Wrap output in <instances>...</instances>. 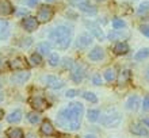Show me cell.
Masks as SVG:
<instances>
[{
  "label": "cell",
  "mask_w": 149,
  "mask_h": 138,
  "mask_svg": "<svg viewBox=\"0 0 149 138\" xmlns=\"http://www.w3.org/2000/svg\"><path fill=\"white\" fill-rule=\"evenodd\" d=\"M83 114H84V107L81 103H71L57 114V123L58 126L67 130L76 131L80 129Z\"/></svg>",
  "instance_id": "obj_1"
},
{
  "label": "cell",
  "mask_w": 149,
  "mask_h": 138,
  "mask_svg": "<svg viewBox=\"0 0 149 138\" xmlns=\"http://www.w3.org/2000/svg\"><path fill=\"white\" fill-rule=\"evenodd\" d=\"M49 41L56 49L65 50L71 46L72 42V28L68 26H57L49 33Z\"/></svg>",
  "instance_id": "obj_2"
},
{
  "label": "cell",
  "mask_w": 149,
  "mask_h": 138,
  "mask_svg": "<svg viewBox=\"0 0 149 138\" xmlns=\"http://www.w3.org/2000/svg\"><path fill=\"white\" fill-rule=\"evenodd\" d=\"M121 121H122V117L121 114L118 112L117 110H109L106 114L102 117L100 122L104 127H109V129H115L121 125Z\"/></svg>",
  "instance_id": "obj_3"
},
{
  "label": "cell",
  "mask_w": 149,
  "mask_h": 138,
  "mask_svg": "<svg viewBox=\"0 0 149 138\" xmlns=\"http://www.w3.org/2000/svg\"><path fill=\"white\" fill-rule=\"evenodd\" d=\"M53 15H54V10H53V7H50V6H42V7L38 10V14H37V18L36 19L38 20V23L41 22V23H46V22H49V20L53 18Z\"/></svg>",
  "instance_id": "obj_4"
},
{
  "label": "cell",
  "mask_w": 149,
  "mask_h": 138,
  "mask_svg": "<svg viewBox=\"0 0 149 138\" xmlns=\"http://www.w3.org/2000/svg\"><path fill=\"white\" fill-rule=\"evenodd\" d=\"M29 103H30V106L37 111H43L49 107L47 100L45 98H42V96H31V98L29 99Z\"/></svg>",
  "instance_id": "obj_5"
},
{
  "label": "cell",
  "mask_w": 149,
  "mask_h": 138,
  "mask_svg": "<svg viewBox=\"0 0 149 138\" xmlns=\"http://www.w3.org/2000/svg\"><path fill=\"white\" fill-rule=\"evenodd\" d=\"M43 81L46 83L47 87L53 88V89H60V88L64 87V81L60 77L57 76H53V75H49V76H45L43 77Z\"/></svg>",
  "instance_id": "obj_6"
},
{
  "label": "cell",
  "mask_w": 149,
  "mask_h": 138,
  "mask_svg": "<svg viewBox=\"0 0 149 138\" xmlns=\"http://www.w3.org/2000/svg\"><path fill=\"white\" fill-rule=\"evenodd\" d=\"M29 79H30V72L22 71V72H19V73H15L14 76H11L10 81H11L12 84H16V85H22V84H24Z\"/></svg>",
  "instance_id": "obj_7"
},
{
  "label": "cell",
  "mask_w": 149,
  "mask_h": 138,
  "mask_svg": "<svg viewBox=\"0 0 149 138\" xmlns=\"http://www.w3.org/2000/svg\"><path fill=\"white\" fill-rule=\"evenodd\" d=\"M86 26L90 28V31L94 34V37L96 38V40H99V41H104V40H106V35H104L103 30L99 27L96 23H94V22H86Z\"/></svg>",
  "instance_id": "obj_8"
},
{
  "label": "cell",
  "mask_w": 149,
  "mask_h": 138,
  "mask_svg": "<svg viewBox=\"0 0 149 138\" xmlns=\"http://www.w3.org/2000/svg\"><path fill=\"white\" fill-rule=\"evenodd\" d=\"M38 24H39L38 20H37L34 16H27V18H24V19L22 20V26H23V28L29 33L36 31L37 28H38Z\"/></svg>",
  "instance_id": "obj_9"
},
{
  "label": "cell",
  "mask_w": 149,
  "mask_h": 138,
  "mask_svg": "<svg viewBox=\"0 0 149 138\" xmlns=\"http://www.w3.org/2000/svg\"><path fill=\"white\" fill-rule=\"evenodd\" d=\"M92 44V35L88 34V33H83L77 37L76 40V46L80 47V49H84V47H88Z\"/></svg>",
  "instance_id": "obj_10"
},
{
  "label": "cell",
  "mask_w": 149,
  "mask_h": 138,
  "mask_svg": "<svg viewBox=\"0 0 149 138\" xmlns=\"http://www.w3.org/2000/svg\"><path fill=\"white\" fill-rule=\"evenodd\" d=\"M8 65H10V68L14 69V71H22V69H24V68L27 67V61H26V58H23V57H15L14 60H11V61L8 62Z\"/></svg>",
  "instance_id": "obj_11"
},
{
  "label": "cell",
  "mask_w": 149,
  "mask_h": 138,
  "mask_svg": "<svg viewBox=\"0 0 149 138\" xmlns=\"http://www.w3.org/2000/svg\"><path fill=\"white\" fill-rule=\"evenodd\" d=\"M130 133L134 135H140V137H148V130L141 123H133L130 126Z\"/></svg>",
  "instance_id": "obj_12"
},
{
  "label": "cell",
  "mask_w": 149,
  "mask_h": 138,
  "mask_svg": "<svg viewBox=\"0 0 149 138\" xmlns=\"http://www.w3.org/2000/svg\"><path fill=\"white\" fill-rule=\"evenodd\" d=\"M88 58L91 61H100V60L104 58V51L100 46H96L88 53Z\"/></svg>",
  "instance_id": "obj_13"
},
{
  "label": "cell",
  "mask_w": 149,
  "mask_h": 138,
  "mask_svg": "<svg viewBox=\"0 0 149 138\" xmlns=\"http://www.w3.org/2000/svg\"><path fill=\"white\" fill-rule=\"evenodd\" d=\"M71 77L73 80L74 83H81L83 81V77H84V71L80 65H74L73 69H72V73H71Z\"/></svg>",
  "instance_id": "obj_14"
},
{
  "label": "cell",
  "mask_w": 149,
  "mask_h": 138,
  "mask_svg": "<svg viewBox=\"0 0 149 138\" xmlns=\"http://www.w3.org/2000/svg\"><path fill=\"white\" fill-rule=\"evenodd\" d=\"M10 23H8L7 20L4 19H0V41H4L7 40L8 37H10Z\"/></svg>",
  "instance_id": "obj_15"
},
{
  "label": "cell",
  "mask_w": 149,
  "mask_h": 138,
  "mask_svg": "<svg viewBox=\"0 0 149 138\" xmlns=\"http://www.w3.org/2000/svg\"><path fill=\"white\" fill-rule=\"evenodd\" d=\"M79 10H80V11H83L84 14H88V15H95V14L98 12L96 7H95V6H92L91 3H88V1H83V3L79 4Z\"/></svg>",
  "instance_id": "obj_16"
},
{
  "label": "cell",
  "mask_w": 149,
  "mask_h": 138,
  "mask_svg": "<svg viewBox=\"0 0 149 138\" xmlns=\"http://www.w3.org/2000/svg\"><path fill=\"white\" fill-rule=\"evenodd\" d=\"M41 133H42L43 135H46V137H49V135H53L54 134V127H53V125H52L50 121H43L42 125H41Z\"/></svg>",
  "instance_id": "obj_17"
},
{
  "label": "cell",
  "mask_w": 149,
  "mask_h": 138,
  "mask_svg": "<svg viewBox=\"0 0 149 138\" xmlns=\"http://www.w3.org/2000/svg\"><path fill=\"white\" fill-rule=\"evenodd\" d=\"M138 106H140V98L137 95H132L126 102V108L130 111H136L138 108Z\"/></svg>",
  "instance_id": "obj_18"
},
{
  "label": "cell",
  "mask_w": 149,
  "mask_h": 138,
  "mask_svg": "<svg viewBox=\"0 0 149 138\" xmlns=\"http://www.w3.org/2000/svg\"><path fill=\"white\" fill-rule=\"evenodd\" d=\"M127 51H129V45L126 44V42H123V41H121V42L115 44V46H114V53H115L117 55L126 54Z\"/></svg>",
  "instance_id": "obj_19"
},
{
  "label": "cell",
  "mask_w": 149,
  "mask_h": 138,
  "mask_svg": "<svg viewBox=\"0 0 149 138\" xmlns=\"http://www.w3.org/2000/svg\"><path fill=\"white\" fill-rule=\"evenodd\" d=\"M12 12V6L8 0H0V15H10Z\"/></svg>",
  "instance_id": "obj_20"
},
{
  "label": "cell",
  "mask_w": 149,
  "mask_h": 138,
  "mask_svg": "<svg viewBox=\"0 0 149 138\" xmlns=\"http://www.w3.org/2000/svg\"><path fill=\"white\" fill-rule=\"evenodd\" d=\"M130 79H132V72L129 71V69H126V71H122L121 75H119V79H118V84L119 85H126V84L130 81Z\"/></svg>",
  "instance_id": "obj_21"
},
{
  "label": "cell",
  "mask_w": 149,
  "mask_h": 138,
  "mask_svg": "<svg viewBox=\"0 0 149 138\" xmlns=\"http://www.w3.org/2000/svg\"><path fill=\"white\" fill-rule=\"evenodd\" d=\"M22 117H23L22 111L20 110H14L11 114L7 117V121L10 123H19L20 121H22Z\"/></svg>",
  "instance_id": "obj_22"
},
{
  "label": "cell",
  "mask_w": 149,
  "mask_h": 138,
  "mask_svg": "<svg viewBox=\"0 0 149 138\" xmlns=\"http://www.w3.org/2000/svg\"><path fill=\"white\" fill-rule=\"evenodd\" d=\"M37 50H38V54H45L49 55L52 51V45L49 42H41V44L37 45Z\"/></svg>",
  "instance_id": "obj_23"
},
{
  "label": "cell",
  "mask_w": 149,
  "mask_h": 138,
  "mask_svg": "<svg viewBox=\"0 0 149 138\" xmlns=\"http://www.w3.org/2000/svg\"><path fill=\"white\" fill-rule=\"evenodd\" d=\"M7 137L8 138H24V134L19 127H11V129L7 130Z\"/></svg>",
  "instance_id": "obj_24"
},
{
  "label": "cell",
  "mask_w": 149,
  "mask_h": 138,
  "mask_svg": "<svg viewBox=\"0 0 149 138\" xmlns=\"http://www.w3.org/2000/svg\"><path fill=\"white\" fill-rule=\"evenodd\" d=\"M104 79H106L109 83L114 81V80L117 79V71H115L114 68H109V69H106V72H104Z\"/></svg>",
  "instance_id": "obj_25"
},
{
  "label": "cell",
  "mask_w": 149,
  "mask_h": 138,
  "mask_svg": "<svg viewBox=\"0 0 149 138\" xmlns=\"http://www.w3.org/2000/svg\"><path fill=\"white\" fill-rule=\"evenodd\" d=\"M149 57V47H144V49H141L140 51H137L136 53V55H134V60H137V61H141V60H145Z\"/></svg>",
  "instance_id": "obj_26"
},
{
  "label": "cell",
  "mask_w": 149,
  "mask_h": 138,
  "mask_svg": "<svg viewBox=\"0 0 149 138\" xmlns=\"http://www.w3.org/2000/svg\"><path fill=\"white\" fill-rule=\"evenodd\" d=\"M87 118L90 122H98L100 118V112H99V110H90L87 112Z\"/></svg>",
  "instance_id": "obj_27"
},
{
  "label": "cell",
  "mask_w": 149,
  "mask_h": 138,
  "mask_svg": "<svg viewBox=\"0 0 149 138\" xmlns=\"http://www.w3.org/2000/svg\"><path fill=\"white\" fill-rule=\"evenodd\" d=\"M113 27H114V30H122V28L126 27V22L123 19L117 18V19L113 20Z\"/></svg>",
  "instance_id": "obj_28"
},
{
  "label": "cell",
  "mask_w": 149,
  "mask_h": 138,
  "mask_svg": "<svg viewBox=\"0 0 149 138\" xmlns=\"http://www.w3.org/2000/svg\"><path fill=\"white\" fill-rule=\"evenodd\" d=\"M30 62H31V65H34V67H38V65H41V62H42V57H41L38 53H33V54L30 55Z\"/></svg>",
  "instance_id": "obj_29"
},
{
  "label": "cell",
  "mask_w": 149,
  "mask_h": 138,
  "mask_svg": "<svg viewBox=\"0 0 149 138\" xmlns=\"http://www.w3.org/2000/svg\"><path fill=\"white\" fill-rule=\"evenodd\" d=\"M27 119H29V122L33 123V125H36V123L39 122V114L38 112H36V111H31V112H29L27 114Z\"/></svg>",
  "instance_id": "obj_30"
},
{
  "label": "cell",
  "mask_w": 149,
  "mask_h": 138,
  "mask_svg": "<svg viewBox=\"0 0 149 138\" xmlns=\"http://www.w3.org/2000/svg\"><path fill=\"white\" fill-rule=\"evenodd\" d=\"M49 64L52 67H57L60 64V55L57 53H50L49 54Z\"/></svg>",
  "instance_id": "obj_31"
},
{
  "label": "cell",
  "mask_w": 149,
  "mask_h": 138,
  "mask_svg": "<svg viewBox=\"0 0 149 138\" xmlns=\"http://www.w3.org/2000/svg\"><path fill=\"white\" fill-rule=\"evenodd\" d=\"M83 98L86 99V100H88V102H91V103H96V102H98L96 95L92 94V92H90V91H86V92H84V94H83Z\"/></svg>",
  "instance_id": "obj_32"
},
{
  "label": "cell",
  "mask_w": 149,
  "mask_h": 138,
  "mask_svg": "<svg viewBox=\"0 0 149 138\" xmlns=\"http://www.w3.org/2000/svg\"><path fill=\"white\" fill-rule=\"evenodd\" d=\"M149 11V1H144V3L140 4V8H138V14L142 15V14H146Z\"/></svg>",
  "instance_id": "obj_33"
},
{
  "label": "cell",
  "mask_w": 149,
  "mask_h": 138,
  "mask_svg": "<svg viewBox=\"0 0 149 138\" xmlns=\"http://www.w3.org/2000/svg\"><path fill=\"white\" fill-rule=\"evenodd\" d=\"M73 67H74V64L71 58H64V68L65 69H72Z\"/></svg>",
  "instance_id": "obj_34"
},
{
  "label": "cell",
  "mask_w": 149,
  "mask_h": 138,
  "mask_svg": "<svg viewBox=\"0 0 149 138\" xmlns=\"http://www.w3.org/2000/svg\"><path fill=\"white\" fill-rule=\"evenodd\" d=\"M142 108L144 111H149V95H146L144 98V102H142Z\"/></svg>",
  "instance_id": "obj_35"
},
{
  "label": "cell",
  "mask_w": 149,
  "mask_h": 138,
  "mask_svg": "<svg viewBox=\"0 0 149 138\" xmlns=\"http://www.w3.org/2000/svg\"><path fill=\"white\" fill-rule=\"evenodd\" d=\"M140 31H141L144 35L149 37V26L148 24H142V26H140Z\"/></svg>",
  "instance_id": "obj_36"
},
{
  "label": "cell",
  "mask_w": 149,
  "mask_h": 138,
  "mask_svg": "<svg viewBox=\"0 0 149 138\" xmlns=\"http://www.w3.org/2000/svg\"><path fill=\"white\" fill-rule=\"evenodd\" d=\"M92 83H94L95 85H100V84H102V77H100V75H95L94 77H92Z\"/></svg>",
  "instance_id": "obj_37"
},
{
  "label": "cell",
  "mask_w": 149,
  "mask_h": 138,
  "mask_svg": "<svg viewBox=\"0 0 149 138\" xmlns=\"http://www.w3.org/2000/svg\"><path fill=\"white\" fill-rule=\"evenodd\" d=\"M77 94H79V92L76 91V89H68L65 95H67V98H74Z\"/></svg>",
  "instance_id": "obj_38"
},
{
  "label": "cell",
  "mask_w": 149,
  "mask_h": 138,
  "mask_svg": "<svg viewBox=\"0 0 149 138\" xmlns=\"http://www.w3.org/2000/svg\"><path fill=\"white\" fill-rule=\"evenodd\" d=\"M37 3H38V0H26V4L30 6V7H34Z\"/></svg>",
  "instance_id": "obj_39"
},
{
  "label": "cell",
  "mask_w": 149,
  "mask_h": 138,
  "mask_svg": "<svg viewBox=\"0 0 149 138\" xmlns=\"http://www.w3.org/2000/svg\"><path fill=\"white\" fill-rule=\"evenodd\" d=\"M142 125H145L146 127H149V118H145L144 121H142Z\"/></svg>",
  "instance_id": "obj_40"
},
{
  "label": "cell",
  "mask_w": 149,
  "mask_h": 138,
  "mask_svg": "<svg viewBox=\"0 0 149 138\" xmlns=\"http://www.w3.org/2000/svg\"><path fill=\"white\" fill-rule=\"evenodd\" d=\"M145 79L149 81V67L146 68V71H145Z\"/></svg>",
  "instance_id": "obj_41"
},
{
  "label": "cell",
  "mask_w": 149,
  "mask_h": 138,
  "mask_svg": "<svg viewBox=\"0 0 149 138\" xmlns=\"http://www.w3.org/2000/svg\"><path fill=\"white\" fill-rule=\"evenodd\" d=\"M3 117H4V111L0 108V119H3Z\"/></svg>",
  "instance_id": "obj_42"
},
{
  "label": "cell",
  "mask_w": 149,
  "mask_h": 138,
  "mask_svg": "<svg viewBox=\"0 0 149 138\" xmlns=\"http://www.w3.org/2000/svg\"><path fill=\"white\" fill-rule=\"evenodd\" d=\"M84 138H96V137H95V135H92V134H90V135H86Z\"/></svg>",
  "instance_id": "obj_43"
},
{
  "label": "cell",
  "mask_w": 149,
  "mask_h": 138,
  "mask_svg": "<svg viewBox=\"0 0 149 138\" xmlns=\"http://www.w3.org/2000/svg\"><path fill=\"white\" fill-rule=\"evenodd\" d=\"M3 99H4V95L0 94V102H3Z\"/></svg>",
  "instance_id": "obj_44"
},
{
  "label": "cell",
  "mask_w": 149,
  "mask_h": 138,
  "mask_svg": "<svg viewBox=\"0 0 149 138\" xmlns=\"http://www.w3.org/2000/svg\"><path fill=\"white\" fill-rule=\"evenodd\" d=\"M46 1H49V3H50V1H54V0H46Z\"/></svg>",
  "instance_id": "obj_45"
},
{
  "label": "cell",
  "mask_w": 149,
  "mask_h": 138,
  "mask_svg": "<svg viewBox=\"0 0 149 138\" xmlns=\"http://www.w3.org/2000/svg\"><path fill=\"white\" fill-rule=\"evenodd\" d=\"M98 1H104V0H98Z\"/></svg>",
  "instance_id": "obj_46"
},
{
  "label": "cell",
  "mask_w": 149,
  "mask_h": 138,
  "mask_svg": "<svg viewBox=\"0 0 149 138\" xmlns=\"http://www.w3.org/2000/svg\"><path fill=\"white\" fill-rule=\"evenodd\" d=\"M72 1H77V0H72Z\"/></svg>",
  "instance_id": "obj_47"
},
{
  "label": "cell",
  "mask_w": 149,
  "mask_h": 138,
  "mask_svg": "<svg viewBox=\"0 0 149 138\" xmlns=\"http://www.w3.org/2000/svg\"><path fill=\"white\" fill-rule=\"evenodd\" d=\"M0 67H1V61H0Z\"/></svg>",
  "instance_id": "obj_48"
}]
</instances>
